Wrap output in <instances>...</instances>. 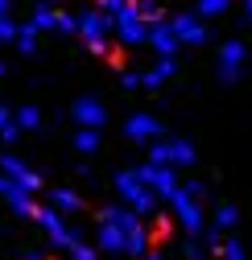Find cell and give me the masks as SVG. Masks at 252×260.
Segmentation results:
<instances>
[{"instance_id": "obj_1", "label": "cell", "mask_w": 252, "mask_h": 260, "mask_svg": "<svg viewBox=\"0 0 252 260\" xmlns=\"http://www.w3.org/2000/svg\"><path fill=\"white\" fill-rule=\"evenodd\" d=\"M170 240H174V219L170 215H153L149 227H145V248L149 252H162Z\"/></svg>"}, {"instance_id": "obj_2", "label": "cell", "mask_w": 252, "mask_h": 260, "mask_svg": "<svg viewBox=\"0 0 252 260\" xmlns=\"http://www.w3.org/2000/svg\"><path fill=\"white\" fill-rule=\"evenodd\" d=\"M96 50L104 54V62H108L112 71H124V67H129V50H124V46H116V42H108V46H96Z\"/></svg>"}]
</instances>
